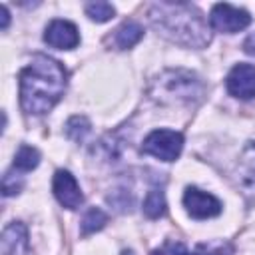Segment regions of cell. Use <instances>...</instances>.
<instances>
[{"instance_id":"15","label":"cell","mask_w":255,"mask_h":255,"mask_svg":"<svg viewBox=\"0 0 255 255\" xmlns=\"http://www.w3.org/2000/svg\"><path fill=\"white\" fill-rule=\"evenodd\" d=\"M108 223V215L100 209V207H90L86 211V215L82 217V235H90L100 231L104 225Z\"/></svg>"},{"instance_id":"20","label":"cell","mask_w":255,"mask_h":255,"mask_svg":"<svg viewBox=\"0 0 255 255\" xmlns=\"http://www.w3.org/2000/svg\"><path fill=\"white\" fill-rule=\"evenodd\" d=\"M151 255H187V249H185V245L181 241H165Z\"/></svg>"},{"instance_id":"21","label":"cell","mask_w":255,"mask_h":255,"mask_svg":"<svg viewBox=\"0 0 255 255\" xmlns=\"http://www.w3.org/2000/svg\"><path fill=\"white\" fill-rule=\"evenodd\" d=\"M243 50H245L249 56H255V32L249 34V36L245 38V42H243Z\"/></svg>"},{"instance_id":"5","label":"cell","mask_w":255,"mask_h":255,"mask_svg":"<svg viewBox=\"0 0 255 255\" xmlns=\"http://www.w3.org/2000/svg\"><path fill=\"white\" fill-rule=\"evenodd\" d=\"M209 22L217 32L235 34L251 24V16L243 8H235L231 4H215L209 12Z\"/></svg>"},{"instance_id":"11","label":"cell","mask_w":255,"mask_h":255,"mask_svg":"<svg viewBox=\"0 0 255 255\" xmlns=\"http://www.w3.org/2000/svg\"><path fill=\"white\" fill-rule=\"evenodd\" d=\"M141 38H143V28L135 20H126L114 30V34H110L108 42L116 50H128V48L135 46Z\"/></svg>"},{"instance_id":"14","label":"cell","mask_w":255,"mask_h":255,"mask_svg":"<svg viewBox=\"0 0 255 255\" xmlns=\"http://www.w3.org/2000/svg\"><path fill=\"white\" fill-rule=\"evenodd\" d=\"M40 163V153L36 147L32 145H20L16 155H14V161H12V169L14 171H32L36 165Z\"/></svg>"},{"instance_id":"19","label":"cell","mask_w":255,"mask_h":255,"mask_svg":"<svg viewBox=\"0 0 255 255\" xmlns=\"http://www.w3.org/2000/svg\"><path fill=\"white\" fill-rule=\"evenodd\" d=\"M22 175H18L14 169H10V171H6L4 173V177H2V191H4V195H14V193H18L20 189H22Z\"/></svg>"},{"instance_id":"10","label":"cell","mask_w":255,"mask_h":255,"mask_svg":"<svg viewBox=\"0 0 255 255\" xmlns=\"http://www.w3.org/2000/svg\"><path fill=\"white\" fill-rule=\"evenodd\" d=\"M2 255H28V229L20 221H12L2 229Z\"/></svg>"},{"instance_id":"6","label":"cell","mask_w":255,"mask_h":255,"mask_svg":"<svg viewBox=\"0 0 255 255\" xmlns=\"http://www.w3.org/2000/svg\"><path fill=\"white\" fill-rule=\"evenodd\" d=\"M183 205L193 219H209V217H217L221 213V201L215 195L201 191L199 187L185 189Z\"/></svg>"},{"instance_id":"8","label":"cell","mask_w":255,"mask_h":255,"mask_svg":"<svg viewBox=\"0 0 255 255\" xmlns=\"http://www.w3.org/2000/svg\"><path fill=\"white\" fill-rule=\"evenodd\" d=\"M227 92L239 100L255 98V66L251 64H237L227 74L225 80Z\"/></svg>"},{"instance_id":"2","label":"cell","mask_w":255,"mask_h":255,"mask_svg":"<svg viewBox=\"0 0 255 255\" xmlns=\"http://www.w3.org/2000/svg\"><path fill=\"white\" fill-rule=\"evenodd\" d=\"M149 24L157 34L185 48H203L211 42L203 14L187 2H155L147 10Z\"/></svg>"},{"instance_id":"12","label":"cell","mask_w":255,"mask_h":255,"mask_svg":"<svg viewBox=\"0 0 255 255\" xmlns=\"http://www.w3.org/2000/svg\"><path fill=\"white\" fill-rule=\"evenodd\" d=\"M239 175L245 187H255V141L247 143L239 159Z\"/></svg>"},{"instance_id":"18","label":"cell","mask_w":255,"mask_h":255,"mask_svg":"<svg viewBox=\"0 0 255 255\" xmlns=\"http://www.w3.org/2000/svg\"><path fill=\"white\" fill-rule=\"evenodd\" d=\"M86 14L94 22H108V20L114 18L116 10L108 2H90V4H86Z\"/></svg>"},{"instance_id":"4","label":"cell","mask_w":255,"mask_h":255,"mask_svg":"<svg viewBox=\"0 0 255 255\" xmlns=\"http://www.w3.org/2000/svg\"><path fill=\"white\" fill-rule=\"evenodd\" d=\"M183 149V135L175 129H153L141 143V151L161 161H175Z\"/></svg>"},{"instance_id":"16","label":"cell","mask_w":255,"mask_h":255,"mask_svg":"<svg viewBox=\"0 0 255 255\" xmlns=\"http://www.w3.org/2000/svg\"><path fill=\"white\" fill-rule=\"evenodd\" d=\"M90 133V122L84 116H72L66 124V135L74 141H82Z\"/></svg>"},{"instance_id":"3","label":"cell","mask_w":255,"mask_h":255,"mask_svg":"<svg viewBox=\"0 0 255 255\" xmlns=\"http://www.w3.org/2000/svg\"><path fill=\"white\" fill-rule=\"evenodd\" d=\"M149 94L161 104H191L201 98L203 84L193 72L165 70L151 82Z\"/></svg>"},{"instance_id":"1","label":"cell","mask_w":255,"mask_h":255,"mask_svg":"<svg viewBox=\"0 0 255 255\" xmlns=\"http://www.w3.org/2000/svg\"><path fill=\"white\" fill-rule=\"evenodd\" d=\"M20 106L28 116L48 114L64 96L68 86L66 68L44 54H36L20 72Z\"/></svg>"},{"instance_id":"9","label":"cell","mask_w":255,"mask_h":255,"mask_svg":"<svg viewBox=\"0 0 255 255\" xmlns=\"http://www.w3.org/2000/svg\"><path fill=\"white\" fill-rule=\"evenodd\" d=\"M44 42L56 50H72L80 44V34L78 28L68 22V20H52L46 26L44 32Z\"/></svg>"},{"instance_id":"13","label":"cell","mask_w":255,"mask_h":255,"mask_svg":"<svg viewBox=\"0 0 255 255\" xmlns=\"http://www.w3.org/2000/svg\"><path fill=\"white\" fill-rule=\"evenodd\" d=\"M167 211V203H165V195L159 187H153L147 191L145 199H143V213L149 219H157L163 217Z\"/></svg>"},{"instance_id":"22","label":"cell","mask_w":255,"mask_h":255,"mask_svg":"<svg viewBox=\"0 0 255 255\" xmlns=\"http://www.w3.org/2000/svg\"><path fill=\"white\" fill-rule=\"evenodd\" d=\"M0 12H2V30H6L8 28V20H10V14H8V8L2 4L0 6Z\"/></svg>"},{"instance_id":"17","label":"cell","mask_w":255,"mask_h":255,"mask_svg":"<svg viewBox=\"0 0 255 255\" xmlns=\"http://www.w3.org/2000/svg\"><path fill=\"white\" fill-rule=\"evenodd\" d=\"M233 245L227 241H209V243H199L191 255H233Z\"/></svg>"},{"instance_id":"7","label":"cell","mask_w":255,"mask_h":255,"mask_svg":"<svg viewBox=\"0 0 255 255\" xmlns=\"http://www.w3.org/2000/svg\"><path fill=\"white\" fill-rule=\"evenodd\" d=\"M52 191H54L58 203L64 205L66 209H76V207H80V203L84 201L82 189H80L76 177H74L68 169H58V171L54 173Z\"/></svg>"}]
</instances>
